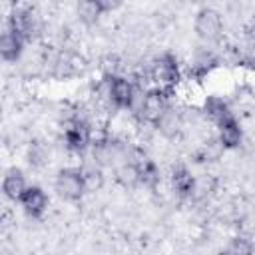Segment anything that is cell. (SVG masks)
<instances>
[{
    "mask_svg": "<svg viewBox=\"0 0 255 255\" xmlns=\"http://www.w3.org/2000/svg\"><path fill=\"white\" fill-rule=\"evenodd\" d=\"M54 191L64 201H70V203L80 201L86 195V191H90L82 167H64V169H60L56 179H54Z\"/></svg>",
    "mask_w": 255,
    "mask_h": 255,
    "instance_id": "cell-1",
    "label": "cell"
},
{
    "mask_svg": "<svg viewBox=\"0 0 255 255\" xmlns=\"http://www.w3.org/2000/svg\"><path fill=\"white\" fill-rule=\"evenodd\" d=\"M149 76H151V80H153V84L157 88H163L167 92H173V88L179 84V78H181L179 64H177L175 56H171L167 52L161 54V56H157L151 62Z\"/></svg>",
    "mask_w": 255,
    "mask_h": 255,
    "instance_id": "cell-2",
    "label": "cell"
},
{
    "mask_svg": "<svg viewBox=\"0 0 255 255\" xmlns=\"http://www.w3.org/2000/svg\"><path fill=\"white\" fill-rule=\"evenodd\" d=\"M169 94L167 90L163 88H151L147 90L143 96H141V102H139V120L149 124V126H155L159 122V118L165 114V110L171 106L169 104Z\"/></svg>",
    "mask_w": 255,
    "mask_h": 255,
    "instance_id": "cell-3",
    "label": "cell"
},
{
    "mask_svg": "<svg viewBox=\"0 0 255 255\" xmlns=\"http://www.w3.org/2000/svg\"><path fill=\"white\" fill-rule=\"evenodd\" d=\"M193 30H195L197 38L203 40L205 44H215L223 36V18L213 8H201L195 14Z\"/></svg>",
    "mask_w": 255,
    "mask_h": 255,
    "instance_id": "cell-4",
    "label": "cell"
},
{
    "mask_svg": "<svg viewBox=\"0 0 255 255\" xmlns=\"http://www.w3.org/2000/svg\"><path fill=\"white\" fill-rule=\"evenodd\" d=\"M8 28L26 42H32L40 34V18L32 8H14L8 18Z\"/></svg>",
    "mask_w": 255,
    "mask_h": 255,
    "instance_id": "cell-5",
    "label": "cell"
},
{
    "mask_svg": "<svg viewBox=\"0 0 255 255\" xmlns=\"http://www.w3.org/2000/svg\"><path fill=\"white\" fill-rule=\"evenodd\" d=\"M108 100L122 110H129L135 102V86L131 80L124 76H112L108 80V90H106Z\"/></svg>",
    "mask_w": 255,
    "mask_h": 255,
    "instance_id": "cell-6",
    "label": "cell"
},
{
    "mask_svg": "<svg viewBox=\"0 0 255 255\" xmlns=\"http://www.w3.org/2000/svg\"><path fill=\"white\" fill-rule=\"evenodd\" d=\"M64 143L74 153H84L92 145V129L84 120H72L64 128Z\"/></svg>",
    "mask_w": 255,
    "mask_h": 255,
    "instance_id": "cell-7",
    "label": "cell"
},
{
    "mask_svg": "<svg viewBox=\"0 0 255 255\" xmlns=\"http://www.w3.org/2000/svg\"><path fill=\"white\" fill-rule=\"evenodd\" d=\"M18 203H20V207L24 209V213L28 217L40 219L46 213L50 199H48V193L40 185H28L26 191L22 193V197L18 199Z\"/></svg>",
    "mask_w": 255,
    "mask_h": 255,
    "instance_id": "cell-8",
    "label": "cell"
},
{
    "mask_svg": "<svg viewBox=\"0 0 255 255\" xmlns=\"http://www.w3.org/2000/svg\"><path fill=\"white\" fill-rule=\"evenodd\" d=\"M241 139H243V129H241L239 122L235 120V116H231L229 120H225L223 124L217 126V141L223 149L239 147Z\"/></svg>",
    "mask_w": 255,
    "mask_h": 255,
    "instance_id": "cell-9",
    "label": "cell"
},
{
    "mask_svg": "<svg viewBox=\"0 0 255 255\" xmlns=\"http://www.w3.org/2000/svg\"><path fill=\"white\" fill-rule=\"evenodd\" d=\"M24 38L18 36L16 32H12L10 28H6L0 36V56L4 62H16L22 56L24 50Z\"/></svg>",
    "mask_w": 255,
    "mask_h": 255,
    "instance_id": "cell-10",
    "label": "cell"
},
{
    "mask_svg": "<svg viewBox=\"0 0 255 255\" xmlns=\"http://www.w3.org/2000/svg\"><path fill=\"white\" fill-rule=\"evenodd\" d=\"M28 183H26V177L22 173V169L18 167H10L2 179V191L6 195V199L10 201H18L22 197V193L26 191Z\"/></svg>",
    "mask_w": 255,
    "mask_h": 255,
    "instance_id": "cell-11",
    "label": "cell"
},
{
    "mask_svg": "<svg viewBox=\"0 0 255 255\" xmlns=\"http://www.w3.org/2000/svg\"><path fill=\"white\" fill-rule=\"evenodd\" d=\"M171 187L179 197H191L197 187V181L185 165H175L171 171Z\"/></svg>",
    "mask_w": 255,
    "mask_h": 255,
    "instance_id": "cell-12",
    "label": "cell"
},
{
    "mask_svg": "<svg viewBox=\"0 0 255 255\" xmlns=\"http://www.w3.org/2000/svg\"><path fill=\"white\" fill-rule=\"evenodd\" d=\"M203 114H205L215 126L223 124L225 120H229V118L233 116L231 110H229V106H227L221 98H217V96H207V98H205V102H203Z\"/></svg>",
    "mask_w": 255,
    "mask_h": 255,
    "instance_id": "cell-13",
    "label": "cell"
},
{
    "mask_svg": "<svg viewBox=\"0 0 255 255\" xmlns=\"http://www.w3.org/2000/svg\"><path fill=\"white\" fill-rule=\"evenodd\" d=\"M155 128L165 135V137H175L181 128H183V120H181V114L175 110V108H167L165 114L159 118V122L155 124Z\"/></svg>",
    "mask_w": 255,
    "mask_h": 255,
    "instance_id": "cell-14",
    "label": "cell"
},
{
    "mask_svg": "<svg viewBox=\"0 0 255 255\" xmlns=\"http://www.w3.org/2000/svg\"><path fill=\"white\" fill-rule=\"evenodd\" d=\"M135 165H137V171H139V181H141V185H145V187H155L157 183H159V169H157V165L153 163V159H149V157H139V159H135Z\"/></svg>",
    "mask_w": 255,
    "mask_h": 255,
    "instance_id": "cell-15",
    "label": "cell"
},
{
    "mask_svg": "<svg viewBox=\"0 0 255 255\" xmlns=\"http://www.w3.org/2000/svg\"><path fill=\"white\" fill-rule=\"evenodd\" d=\"M116 179H118V183H122L124 187L141 185V181H139V171H137L135 161H124V163L116 169Z\"/></svg>",
    "mask_w": 255,
    "mask_h": 255,
    "instance_id": "cell-16",
    "label": "cell"
},
{
    "mask_svg": "<svg viewBox=\"0 0 255 255\" xmlns=\"http://www.w3.org/2000/svg\"><path fill=\"white\" fill-rule=\"evenodd\" d=\"M104 14V10L100 8V4L96 0H80L78 2V16L84 24L92 26L100 20V16Z\"/></svg>",
    "mask_w": 255,
    "mask_h": 255,
    "instance_id": "cell-17",
    "label": "cell"
},
{
    "mask_svg": "<svg viewBox=\"0 0 255 255\" xmlns=\"http://www.w3.org/2000/svg\"><path fill=\"white\" fill-rule=\"evenodd\" d=\"M215 64H217V60L213 58L211 52H201V54H197L195 62L191 64V72H193V76L203 78L205 74H209V70H211Z\"/></svg>",
    "mask_w": 255,
    "mask_h": 255,
    "instance_id": "cell-18",
    "label": "cell"
},
{
    "mask_svg": "<svg viewBox=\"0 0 255 255\" xmlns=\"http://www.w3.org/2000/svg\"><path fill=\"white\" fill-rule=\"evenodd\" d=\"M82 171H84L88 189H100V187H102V183H104V175H102V169H100L98 165H84Z\"/></svg>",
    "mask_w": 255,
    "mask_h": 255,
    "instance_id": "cell-19",
    "label": "cell"
},
{
    "mask_svg": "<svg viewBox=\"0 0 255 255\" xmlns=\"http://www.w3.org/2000/svg\"><path fill=\"white\" fill-rule=\"evenodd\" d=\"M28 157H30V163L42 165V163L48 159V151H46L44 143H40V141L32 143V145H30V151H28Z\"/></svg>",
    "mask_w": 255,
    "mask_h": 255,
    "instance_id": "cell-20",
    "label": "cell"
},
{
    "mask_svg": "<svg viewBox=\"0 0 255 255\" xmlns=\"http://www.w3.org/2000/svg\"><path fill=\"white\" fill-rule=\"evenodd\" d=\"M227 251L229 253H251V251H255V247L251 243H247V239L237 237V239H231V245L227 247Z\"/></svg>",
    "mask_w": 255,
    "mask_h": 255,
    "instance_id": "cell-21",
    "label": "cell"
},
{
    "mask_svg": "<svg viewBox=\"0 0 255 255\" xmlns=\"http://www.w3.org/2000/svg\"><path fill=\"white\" fill-rule=\"evenodd\" d=\"M98 4H100V8L104 10V14L106 12H112V10H116L118 6H120V0H96Z\"/></svg>",
    "mask_w": 255,
    "mask_h": 255,
    "instance_id": "cell-22",
    "label": "cell"
},
{
    "mask_svg": "<svg viewBox=\"0 0 255 255\" xmlns=\"http://www.w3.org/2000/svg\"><path fill=\"white\" fill-rule=\"evenodd\" d=\"M247 36H249V40H251V44L255 46V28H253V30H251V32H249Z\"/></svg>",
    "mask_w": 255,
    "mask_h": 255,
    "instance_id": "cell-23",
    "label": "cell"
},
{
    "mask_svg": "<svg viewBox=\"0 0 255 255\" xmlns=\"http://www.w3.org/2000/svg\"><path fill=\"white\" fill-rule=\"evenodd\" d=\"M8 2H10V4H16V2H18V0H8Z\"/></svg>",
    "mask_w": 255,
    "mask_h": 255,
    "instance_id": "cell-24",
    "label": "cell"
}]
</instances>
